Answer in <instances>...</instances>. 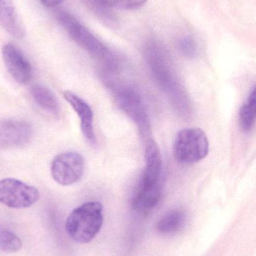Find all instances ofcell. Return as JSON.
Here are the masks:
<instances>
[{
	"instance_id": "cell-16",
	"label": "cell",
	"mask_w": 256,
	"mask_h": 256,
	"mask_svg": "<svg viewBox=\"0 0 256 256\" xmlns=\"http://www.w3.org/2000/svg\"><path fill=\"white\" fill-rule=\"evenodd\" d=\"M256 115V90L252 88L249 98L246 104L240 108L239 114V122L242 129L244 131H250L253 128Z\"/></svg>"
},
{
	"instance_id": "cell-2",
	"label": "cell",
	"mask_w": 256,
	"mask_h": 256,
	"mask_svg": "<svg viewBox=\"0 0 256 256\" xmlns=\"http://www.w3.org/2000/svg\"><path fill=\"white\" fill-rule=\"evenodd\" d=\"M56 19L69 37L92 57L104 62L113 55L108 46L97 38L84 24L66 10L56 12Z\"/></svg>"
},
{
	"instance_id": "cell-1",
	"label": "cell",
	"mask_w": 256,
	"mask_h": 256,
	"mask_svg": "<svg viewBox=\"0 0 256 256\" xmlns=\"http://www.w3.org/2000/svg\"><path fill=\"white\" fill-rule=\"evenodd\" d=\"M103 220L102 204L99 202H88L70 214L66 220V230L77 243H90L100 232Z\"/></svg>"
},
{
	"instance_id": "cell-6",
	"label": "cell",
	"mask_w": 256,
	"mask_h": 256,
	"mask_svg": "<svg viewBox=\"0 0 256 256\" xmlns=\"http://www.w3.org/2000/svg\"><path fill=\"white\" fill-rule=\"evenodd\" d=\"M85 162L78 152H67L57 155L51 164V172L59 184L69 186L79 182L84 176Z\"/></svg>"
},
{
	"instance_id": "cell-19",
	"label": "cell",
	"mask_w": 256,
	"mask_h": 256,
	"mask_svg": "<svg viewBox=\"0 0 256 256\" xmlns=\"http://www.w3.org/2000/svg\"><path fill=\"white\" fill-rule=\"evenodd\" d=\"M179 48L183 55L192 58L197 54V45L195 40L190 36L183 38L179 42Z\"/></svg>"
},
{
	"instance_id": "cell-8",
	"label": "cell",
	"mask_w": 256,
	"mask_h": 256,
	"mask_svg": "<svg viewBox=\"0 0 256 256\" xmlns=\"http://www.w3.org/2000/svg\"><path fill=\"white\" fill-rule=\"evenodd\" d=\"M33 128L23 120H7L0 122V149L22 147L30 142Z\"/></svg>"
},
{
	"instance_id": "cell-17",
	"label": "cell",
	"mask_w": 256,
	"mask_h": 256,
	"mask_svg": "<svg viewBox=\"0 0 256 256\" xmlns=\"http://www.w3.org/2000/svg\"><path fill=\"white\" fill-rule=\"evenodd\" d=\"M147 0H90L92 8L102 7L121 10H135L142 7Z\"/></svg>"
},
{
	"instance_id": "cell-12",
	"label": "cell",
	"mask_w": 256,
	"mask_h": 256,
	"mask_svg": "<svg viewBox=\"0 0 256 256\" xmlns=\"http://www.w3.org/2000/svg\"><path fill=\"white\" fill-rule=\"evenodd\" d=\"M162 160L157 143L149 138L145 148V167L141 180L143 183L162 182Z\"/></svg>"
},
{
	"instance_id": "cell-20",
	"label": "cell",
	"mask_w": 256,
	"mask_h": 256,
	"mask_svg": "<svg viewBox=\"0 0 256 256\" xmlns=\"http://www.w3.org/2000/svg\"><path fill=\"white\" fill-rule=\"evenodd\" d=\"M43 6L48 8H54L63 3L65 0H39Z\"/></svg>"
},
{
	"instance_id": "cell-3",
	"label": "cell",
	"mask_w": 256,
	"mask_h": 256,
	"mask_svg": "<svg viewBox=\"0 0 256 256\" xmlns=\"http://www.w3.org/2000/svg\"><path fill=\"white\" fill-rule=\"evenodd\" d=\"M209 153L207 135L199 128H186L179 131L174 144L176 159L182 164L199 162Z\"/></svg>"
},
{
	"instance_id": "cell-7",
	"label": "cell",
	"mask_w": 256,
	"mask_h": 256,
	"mask_svg": "<svg viewBox=\"0 0 256 256\" xmlns=\"http://www.w3.org/2000/svg\"><path fill=\"white\" fill-rule=\"evenodd\" d=\"M146 56L153 75L162 88L171 96L180 92L177 81L171 72L166 52L162 45L154 40L149 42L146 48Z\"/></svg>"
},
{
	"instance_id": "cell-9",
	"label": "cell",
	"mask_w": 256,
	"mask_h": 256,
	"mask_svg": "<svg viewBox=\"0 0 256 256\" xmlns=\"http://www.w3.org/2000/svg\"><path fill=\"white\" fill-rule=\"evenodd\" d=\"M2 56L6 68L18 84H27L33 75V68L24 52L13 44H6L2 48Z\"/></svg>"
},
{
	"instance_id": "cell-11",
	"label": "cell",
	"mask_w": 256,
	"mask_h": 256,
	"mask_svg": "<svg viewBox=\"0 0 256 256\" xmlns=\"http://www.w3.org/2000/svg\"><path fill=\"white\" fill-rule=\"evenodd\" d=\"M65 99L75 110L81 120V129L83 135L90 144H96V137L93 128V112L90 105L81 98L72 92H64Z\"/></svg>"
},
{
	"instance_id": "cell-5",
	"label": "cell",
	"mask_w": 256,
	"mask_h": 256,
	"mask_svg": "<svg viewBox=\"0 0 256 256\" xmlns=\"http://www.w3.org/2000/svg\"><path fill=\"white\" fill-rule=\"evenodd\" d=\"M114 96L119 106L137 124L144 136L150 131L148 115L142 98L138 92L126 86H113Z\"/></svg>"
},
{
	"instance_id": "cell-13",
	"label": "cell",
	"mask_w": 256,
	"mask_h": 256,
	"mask_svg": "<svg viewBox=\"0 0 256 256\" xmlns=\"http://www.w3.org/2000/svg\"><path fill=\"white\" fill-rule=\"evenodd\" d=\"M0 27L15 38L25 36V30L13 0H0Z\"/></svg>"
},
{
	"instance_id": "cell-10",
	"label": "cell",
	"mask_w": 256,
	"mask_h": 256,
	"mask_svg": "<svg viewBox=\"0 0 256 256\" xmlns=\"http://www.w3.org/2000/svg\"><path fill=\"white\" fill-rule=\"evenodd\" d=\"M163 190V182L156 183L140 182L132 200V208L137 213L146 214L159 203Z\"/></svg>"
},
{
	"instance_id": "cell-14",
	"label": "cell",
	"mask_w": 256,
	"mask_h": 256,
	"mask_svg": "<svg viewBox=\"0 0 256 256\" xmlns=\"http://www.w3.org/2000/svg\"><path fill=\"white\" fill-rule=\"evenodd\" d=\"M30 94L36 104L41 109L54 116L60 114V104L49 88L41 85L33 86L30 88Z\"/></svg>"
},
{
	"instance_id": "cell-15",
	"label": "cell",
	"mask_w": 256,
	"mask_h": 256,
	"mask_svg": "<svg viewBox=\"0 0 256 256\" xmlns=\"http://www.w3.org/2000/svg\"><path fill=\"white\" fill-rule=\"evenodd\" d=\"M186 216L182 210H174L164 215L156 224L158 232L164 236H171L180 232L186 224Z\"/></svg>"
},
{
	"instance_id": "cell-4",
	"label": "cell",
	"mask_w": 256,
	"mask_h": 256,
	"mask_svg": "<svg viewBox=\"0 0 256 256\" xmlns=\"http://www.w3.org/2000/svg\"><path fill=\"white\" fill-rule=\"evenodd\" d=\"M40 194L35 186L15 178L0 180V202L11 208H27L39 200Z\"/></svg>"
},
{
	"instance_id": "cell-18",
	"label": "cell",
	"mask_w": 256,
	"mask_h": 256,
	"mask_svg": "<svg viewBox=\"0 0 256 256\" xmlns=\"http://www.w3.org/2000/svg\"><path fill=\"white\" fill-rule=\"evenodd\" d=\"M22 248L21 239L12 232L0 227V252H18Z\"/></svg>"
}]
</instances>
